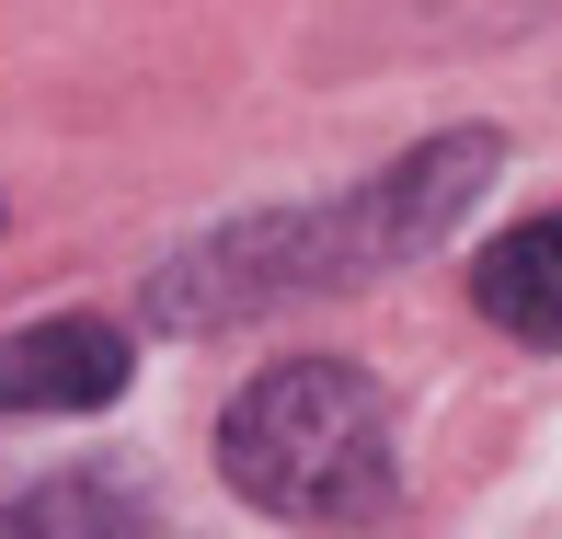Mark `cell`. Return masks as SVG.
I'll list each match as a JSON object with an SVG mask.
<instances>
[{
  "instance_id": "6da1fadb",
  "label": "cell",
  "mask_w": 562,
  "mask_h": 539,
  "mask_svg": "<svg viewBox=\"0 0 562 539\" xmlns=\"http://www.w3.org/2000/svg\"><path fill=\"white\" fill-rule=\"evenodd\" d=\"M218 471L241 505L299 528H345L391 505V402L379 379H356L345 356H288V368L241 379V402L218 414Z\"/></svg>"
},
{
  "instance_id": "7a4b0ae2",
  "label": "cell",
  "mask_w": 562,
  "mask_h": 539,
  "mask_svg": "<svg viewBox=\"0 0 562 539\" xmlns=\"http://www.w3.org/2000/svg\"><path fill=\"white\" fill-rule=\"evenodd\" d=\"M345 276H356L345 218H334V207H288V218H241V229H218V242L172 252V265L149 276V322H172V333H229V322L276 311V299L345 288Z\"/></svg>"
},
{
  "instance_id": "3957f363",
  "label": "cell",
  "mask_w": 562,
  "mask_h": 539,
  "mask_svg": "<svg viewBox=\"0 0 562 539\" xmlns=\"http://www.w3.org/2000/svg\"><path fill=\"white\" fill-rule=\"evenodd\" d=\"M494 161H505V138L494 126H448V138H425V149H402L391 172H379L368 195H345V252H356V276H391V265H414V252H437L459 218H471V195L494 184Z\"/></svg>"
},
{
  "instance_id": "277c9868",
  "label": "cell",
  "mask_w": 562,
  "mask_h": 539,
  "mask_svg": "<svg viewBox=\"0 0 562 539\" xmlns=\"http://www.w3.org/2000/svg\"><path fill=\"white\" fill-rule=\"evenodd\" d=\"M126 391L115 322H23L0 333V414H104Z\"/></svg>"
},
{
  "instance_id": "5b68a950",
  "label": "cell",
  "mask_w": 562,
  "mask_h": 539,
  "mask_svg": "<svg viewBox=\"0 0 562 539\" xmlns=\"http://www.w3.org/2000/svg\"><path fill=\"white\" fill-rule=\"evenodd\" d=\"M471 311L517 345H562V218H528L505 229L494 252L471 265Z\"/></svg>"
}]
</instances>
